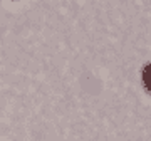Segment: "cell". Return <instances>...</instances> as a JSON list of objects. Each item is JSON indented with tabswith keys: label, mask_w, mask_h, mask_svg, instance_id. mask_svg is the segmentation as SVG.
<instances>
[{
	"label": "cell",
	"mask_w": 151,
	"mask_h": 141,
	"mask_svg": "<svg viewBox=\"0 0 151 141\" xmlns=\"http://www.w3.org/2000/svg\"><path fill=\"white\" fill-rule=\"evenodd\" d=\"M143 81H145V86L151 91V64H148L143 70Z\"/></svg>",
	"instance_id": "obj_1"
}]
</instances>
